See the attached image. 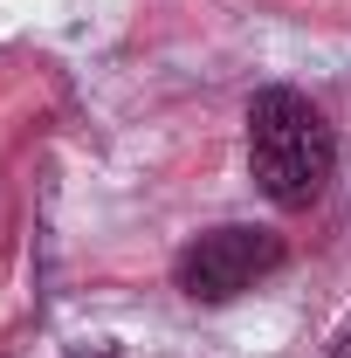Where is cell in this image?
Wrapping results in <instances>:
<instances>
[{"label":"cell","mask_w":351,"mask_h":358,"mask_svg":"<svg viewBox=\"0 0 351 358\" xmlns=\"http://www.w3.org/2000/svg\"><path fill=\"white\" fill-rule=\"evenodd\" d=\"M248 166H255V186L289 214L324 193V179L338 166V138L303 90L275 83L248 103Z\"/></svg>","instance_id":"1"},{"label":"cell","mask_w":351,"mask_h":358,"mask_svg":"<svg viewBox=\"0 0 351 358\" xmlns=\"http://www.w3.org/2000/svg\"><path fill=\"white\" fill-rule=\"evenodd\" d=\"M275 262H282V241L268 227H207L200 241L179 248L173 275L193 303H227V296L255 289Z\"/></svg>","instance_id":"2"},{"label":"cell","mask_w":351,"mask_h":358,"mask_svg":"<svg viewBox=\"0 0 351 358\" xmlns=\"http://www.w3.org/2000/svg\"><path fill=\"white\" fill-rule=\"evenodd\" d=\"M338 358H351V324H345V331H338Z\"/></svg>","instance_id":"3"}]
</instances>
